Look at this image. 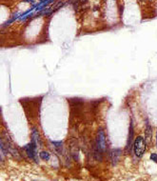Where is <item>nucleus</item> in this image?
I'll list each match as a JSON object with an SVG mask.
<instances>
[{"label": "nucleus", "mask_w": 157, "mask_h": 181, "mask_svg": "<svg viewBox=\"0 0 157 181\" xmlns=\"http://www.w3.org/2000/svg\"><path fill=\"white\" fill-rule=\"evenodd\" d=\"M122 155V150L121 149H112L111 151V161L112 166H115L118 164L119 160Z\"/></svg>", "instance_id": "obj_4"}, {"label": "nucleus", "mask_w": 157, "mask_h": 181, "mask_svg": "<svg viewBox=\"0 0 157 181\" xmlns=\"http://www.w3.org/2000/svg\"><path fill=\"white\" fill-rule=\"evenodd\" d=\"M138 1H139V2H141V3H143V2H145V1H146V0H138Z\"/></svg>", "instance_id": "obj_10"}, {"label": "nucleus", "mask_w": 157, "mask_h": 181, "mask_svg": "<svg viewBox=\"0 0 157 181\" xmlns=\"http://www.w3.org/2000/svg\"><path fill=\"white\" fill-rule=\"evenodd\" d=\"M133 153L135 154L136 157H142L144 155L146 149H147V142L146 139H144L142 136H137V137L134 139L133 142Z\"/></svg>", "instance_id": "obj_2"}, {"label": "nucleus", "mask_w": 157, "mask_h": 181, "mask_svg": "<svg viewBox=\"0 0 157 181\" xmlns=\"http://www.w3.org/2000/svg\"><path fill=\"white\" fill-rule=\"evenodd\" d=\"M134 127H133V123L132 121H130V128H129V135H128V140H127V144H126V153L129 154L130 153L131 148L133 147V142H134Z\"/></svg>", "instance_id": "obj_3"}, {"label": "nucleus", "mask_w": 157, "mask_h": 181, "mask_svg": "<svg viewBox=\"0 0 157 181\" xmlns=\"http://www.w3.org/2000/svg\"><path fill=\"white\" fill-rule=\"evenodd\" d=\"M107 150V139L106 134L102 129L98 130L97 137H96V150L95 155L98 160H102V156Z\"/></svg>", "instance_id": "obj_1"}, {"label": "nucleus", "mask_w": 157, "mask_h": 181, "mask_svg": "<svg viewBox=\"0 0 157 181\" xmlns=\"http://www.w3.org/2000/svg\"><path fill=\"white\" fill-rule=\"evenodd\" d=\"M153 138V127L150 126L149 122H147V126L145 129V139L147 143H150V140Z\"/></svg>", "instance_id": "obj_5"}, {"label": "nucleus", "mask_w": 157, "mask_h": 181, "mask_svg": "<svg viewBox=\"0 0 157 181\" xmlns=\"http://www.w3.org/2000/svg\"><path fill=\"white\" fill-rule=\"evenodd\" d=\"M39 156H40V158L42 160H45V161H49L51 158V154L48 153V151H41L40 154H39Z\"/></svg>", "instance_id": "obj_7"}, {"label": "nucleus", "mask_w": 157, "mask_h": 181, "mask_svg": "<svg viewBox=\"0 0 157 181\" xmlns=\"http://www.w3.org/2000/svg\"><path fill=\"white\" fill-rule=\"evenodd\" d=\"M38 1H40V2H41V1H45V0H38Z\"/></svg>", "instance_id": "obj_12"}, {"label": "nucleus", "mask_w": 157, "mask_h": 181, "mask_svg": "<svg viewBox=\"0 0 157 181\" xmlns=\"http://www.w3.org/2000/svg\"><path fill=\"white\" fill-rule=\"evenodd\" d=\"M87 0H78V2H80V3H83V2H86Z\"/></svg>", "instance_id": "obj_9"}, {"label": "nucleus", "mask_w": 157, "mask_h": 181, "mask_svg": "<svg viewBox=\"0 0 157 181\" xmlns=\"http://www.w3.org/2000/svg\"><path fill=\"white\" fill-rule=\"evenodd\" d=\"M150 159L153 160V162L157 163V154H155V153L151 154H150Z\"/></svg>", "instance_id": "obj_8"}, {"label": "nucleus", "mask_w": 157, "mask_h": 181, "mask_svg": "<svg viewBox=\"0 0 157 181\" xmlns=\"http://www.w3.org/2000/svg\"><path fill=\"white\" fill-rule=\"evenodd\" d=\"M52 143L53 146H55V150L58 151V153L61 154L62 153V142L61 141H52Z\"/></svg>", "instance_id": "obj_6"}, {"label": "nucleus", "mask_w": 157, "mask_h": 181, "mask_svg": "<svg viewBox=\"0 0 157 181\" xmlns=\"http://www.w3.org/2000/svg\"><path fill=\"white\" fill-rule=\"evenodd\" d=\"M156 147H157V131H156Z\"/></svg>", "instance_id": "obj_11"}, {"label": "nucleus", "mask_w": 157, "mask_h": 181, "mask_svg": "<svg viewBox=\"0 0 157 181\" xmlns=\"http://www.w3.org/2000/svg\"><path fill=\"white\" fill-rule=\"evenodd\" d=\"M149 1H150V2H151V1H153V0H149Z\"/></svg>", "instance_id": "obj_13"}]
</instances>
